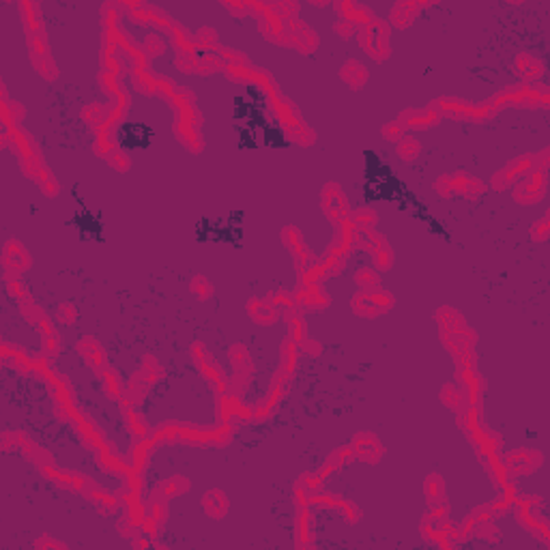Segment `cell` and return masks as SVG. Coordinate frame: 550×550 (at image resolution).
Here are the masks:
<instances>
[{
  "label": "cell",
  "mask_w": 550,
  "mask_h": 550,
  "mask_svg": "<svg viewBox=\"0 0 550 550\" xmlns=\"http://www.w3.org/2000/svg\"><path fill=\"white\" fill-rule=\"evenodd\" d=\"M492 106L496 110L501 108H537L548 104V88L546 84L539 82H520L514 86H508L506 90H501L494 97H490Z\"/></svg>",
  "instance_id": "6da1fadb"
},
{
  "label": "cell",
  "mask_w": 550,
  "mask_h": 550,
  "mask_svg": "<svg viewBox=\"0 0 550 550\" xmlns=\"http://www.w3.org/2000/svg\"><path fill=\"white\" fill-rule=\"evenodd\" d=\"M535 168H548V149H544L542 153H527V155L510 161L508 166H503L499 172H494L490 185H492L494 192H503L508 188H514L520 178L531 174Z\"/></svg>",
  "instance_id": "7a4b0ae2"
},
{
  "label": "cell",
  "mask_w": 550,
  "mask_h": 550,
  "mask_svg": "<svg viewBox=\"0 0 550 550\" xmlns=\"http://www.w3.org/2000/svg\"><path fill=\"white\" fill-rule=\"evenodd\" d=\"M273 102V112H275V118H278L280 127L286 131V135L291 138L293 142L301 145V147H307L314 142V131L303 123L297 106L293 102H288L286 97H282L280 93L271 97Z\"/></svg>",
  "instance_id": "3957f363"
},
{
  "label": "cell",
  "mask_w": 550,
  "mask_h": 550,
  "mask_svg": "<svg viewBox=\"0 0 550 550\" xmlns=\"http://www.w3.org/2000/svg\"><path fill=\"white\" fill-rule=\"evenodd\" d=\"M357 39L363 52L374 61H387L391 54V28L383 20H374L372 24L357 28Z\"/></svg>",
  "instance_id": "277c9868"
},
{
  "label": "cell",
  "mask_w": 550,
  "mask_h": 550,
  "mask_svg": "<svg viewBox=\"0 0 550 550\" xmlns=\"http://www.w3.org/2000/svg\"><path fill=\"white\" fill-rule=\"evenodd\" d=\"M434 190H436L441 196H451V194H456V196H465V198H469V200H475V198L484 196L486 185H484L479 178H475V176H471V174L456 172V174H449V176H447V174L439 176L436 183H434Z\"/></svg>",
  "instance_id": "5b68a950"
},
{
  "label": "cell",
  "mask_w": 550,
  "mask_h": 550,
  "mask_svg": "<svg viewBox=\"0 0 550 550\" xmlns=\"http://www.w3.org/2000/svg\"><path fill=\"white\" fill-rule=\"evenodd\" d=\"M539 508H542L539 496H516L512 510H516V518L525 529H529L531 533L548 542V522L546 516H542Z\"/></svg>",
  "instance_id": "8992f818"
},
{
  "label": "cell",
  "mask_w": 550,
  "mask_h": 550,
  "mask_svg": "<svg viewBox=\"0 0 550 550\" xmlns=\"http://www.w3.org/2000/svg\"><path fill=\"white\" fill-rule=\"evenodd\" d=\"M391 305H393V297L385 288L359 291L350 301L353 312L363 318H377L379 314H385L387 310H391Z\"/></svg>",
  "instance_id": "52a82bcc"
},
{
  "label": "cell",
  "mask_w": 550,
  "mask_h": 550,
  "mask_svg": "<svg viewBox=\"0 0 550 550\" xmlns=\"http://www.w3.org/2000/svg\"><path fill=\"white\" fill-rule=\"evenodd\" d=\"M192 357H194L196 368H198V370L202 372V377L209 381V385L213 387V391H215L217 396L228 393V377H226L224 368L213 359V355H211L200 342H196V344L192 346Z\"/></svg>",
  "instance_id": "ba28073f"
},
{
  "label": "cell",
  "mask_w": 550,
  "mask_h": 550,
  "mask_svg": "<svg viewBox=\"0 0 550 550\" xmlns=\"http://www.w3.org/2000/svg\"><path fill=\"white\" fill-rule=\"evenodd\" d=\"M355 250H363L372 256V262L377 264L379 271H385L391 267L393 262V252L391 245L387 243V239L383 235H379L377 231H357V241H355Z\"/></svg>",
  "instance_id": "9c48e42d"
},
{
  "label": "cell",
  "mask_w": 550,
  "mask_h": 550,
  "mask_svg": "<svg viewBox=\"0 0 550 550\" xmlns=\"http://www.w3.org/2000/svg\"><path fill=\"white\" fill-rule=\"evenodd\" d=\"M228 359H231L233 368H235L233 379H228V393L241 396V391L248 387V383H250V379L254 374V363H252L248 346L235 344L231 350H228Z\"/></svg>",
  "instance_id": "30bf717a"
},
{
  "label": "cell",
  "mask_w": 550,
  "mask_h": 550,
  "mask_svg": "<svg viewBox=\"0 0 550 550\" xmlns=\"http://www.w3.org/2000/svg\"><path fill=\"white\" fill-rule=\"evenodd\" d=\"M548 168H535L531 174L520 178L514 185V200L520 204H535L546 194V183H548Z\"/></svg>",
  "instance_id": "8fae6325"
},
{
  "label": "cell",
  "mask_w": 550,
  "mask_h": 550,
  "mask_svg": "<svg viewBox=\"0 0 550 550\" xmlns=\"http://www.w3.org/2000/svg\"><path fill=\"white\" fill-rule=\"evenodd\" d=\"M503 458V465H506V471L512 477H522L533 473L535 469L542 467L544 456L537 449H516V451H508Z\"/></svg>",
  "instance_id": "7c38bea8"
},
{
  "label": "cell",
  "mask_w": 550,
  "mask_h": 550,
  "mask_svg": "<svg viewBox=\"0 0 550 550\" xmlns=\"http://www.w3.org/2000/svg\"><path fill=\"white\" fill-rule=\"evenodd\" d=\"M284 48H293L301 54H310L318 48V35L299 16L286 22V43Z\"/></svg>",
  "instance_id": "4fadbf2b"
},
{
  "label": "cell",
  "mask_w": 550,
  "mask_h": 550,
  "mask_svg": "<svg viewBox=\"0 0 550 550\" xmlns=\"http://www.w3.org/2000/svg\"><path fill=\"white\" fill-rule=\"evenodd\" d=\"M323 211L325 215L336 224H344L350 219V207H348V198L346 194L342 192V188L338 185V183H327L325 190H323Z\"/></svg>",
  "instance_id": "5bb4252c"
},
{
  "label": "cell",
  "mask_w": 550,
  "mask_h": 550,
  "mask_svg": "<svg viewBox=\"0 0 550 550\" xmlns=\"http://www.w3.org/2000/svg\"><path fill=\"white\" fill-rule=\"evenodd\" d=\"M355 460H361L365 465H379V460L385 453V447L381 439L372 432H357L350 443Z\"/></svg>",
  "instance_id": "9a60e30c"
},
{
  "label": "cell",
  "mask_w": 550,
  "mask_h": 550,
  "mask_svg": "<svg viewBox=\"0 0 550 550\" xmlns=\"http://www.w3.org/2000/svg\"><path fill=\"white\" fill-rule=\"evenodd\" d=\"M441 121V116L430 108H408L398 116V123L404 131H424L434 127Z\"/></svg>",
  "instance_id": "2e32d148"
},
{
  "label": "cell",
  "mask_w": 550,
  "mask_h": 550,
  "mask_svg": "<svg viewBox=\"0 0 550 550\" xmlns=\"http://www.w3.org/2000/svg\"><path fill=\"white\" fill-rule=\"evenodd\" d=\"M71 426H73L75 434L82 439V443H84L88 449L99 451L102 447H106V436H104V432L99 430V426H97L93 420H90L88 415H84V412H78V415L73 417V422H71Z\"/></svg>",
  "instance_id": "e0dca14e"
},
{
  "label": "cell",
  "mask_w": 550,
  "mask_h": 550,
  "mask_svg": "<svg viewBox=\"0 0 550 550\" xmlns=\"http://www.w3.org/2000/svg\"><path fill=\"white\" fill-rule=\"evenodd\" d=\"M430 108L441 116V118H453V121H469L471 118V102L458 99V97H439L430 104Z\"/></svg>",
  "instance_id": "ac0fdd59"
},
{
  "label": "cell",
  "mask_w": 550,
  "mask_h": 550,
  "mask_svg": "<svg viewBox=\"0 0 550 550\" xmlns=\"http://www.w3.org/2000/svg\"><path fill=\"white\" fill-rule=\"evenodd\" d=\"M336 11L340 13V20L353 24L355 28H363L377 20L374 11L368 5H359V3H350V0H344V3H336Z\"/></svg>",
  "instance_id": "d6986e66"
},
{
  "label": "cell",
  "mask_w": 550,
  "mask_h": 550,
  "mask_svg": "<svg viewBox=\"0 0 550 550\" xmlns=\"http://www.w3.org/2000/svg\"><path fill=\"white\" fill-rule=\"evenodd\" d=\"M295 301L301 310H323L329 305V295L320 284H299L295 291Z\"/></svg>",
  "instance_id": "ffe728a7"
},
{
  "label": "cell",
  "mask_w": 550,
  "mask_h": 550,
  "mask_svg": "<svg viewBox=\"0 0 550 550\" xmlns=\"http://www.w3.org/2000/svg\"><path fill=\"white\" fill-rule=\"evenodd\" d=\"M3 267H5V271L24 273V271L30 267V254H28V250H26L20 241H16V239L7 241L5 248H3Z\"/></svg>",
  "instance_id": "44dd1931"
},
{
  "label": "cell",
  "mask_w": 550,
  "mask_h": 550,
  "mask_svg": "<svg viewBox=\"0 0 550 550\" xmlns=\"http://www.w3.org/2000/svg\"><path fill=\"white\" fill-rule=\"evenodd\" d=\"M248 312H250V316H252V320L254 323H258V325H264V327H269V325H273V323H278V318H280V314H282V310L275 305L271 299H252L250 303H248Z\"/></svg>",
  "instance_id": "7402d4cb"
},
{
  "label": "cell",
  "mask_w": 550,
  "mask_h": 550,
  "mask_svg": "<svg viewBox=\"0 0 550 550\" xmlns=\"http://www.w3.org/2000/svg\"><path fill=\"white\" fill-rule=\"evenodd\" d=\"M420 3H415V0H402V3H396L389 11V24L396 26L398 30H404L408 28L412 22H415V18L420 16Z\"/></svg>",
  "instance_id": "603a6c76"
},
{
  "label": "cell",
  "mask_w": 550,
  "mask_h": 550,
  "mask_svg": "<svg viewBox=\"0 0 550 550\" xmlns=\"http://www.w3.org/2000/svg\"><path fill=\"white\" fill-rule=\"evenodd\" d=\"M78 353L82 355V359H84L95 372L108 365V361H106V350H104V346H102L95 338H82V340L78 342Z\"/></svg>",
  "instance_id": "cb8c5ba5"
},
{
  "label": "cell",
  "mask_w": 550,
  "mask_h": 550,
  "mask_svg": "<svg viewBox=\"0 0 550 550\" xmlns=\"http://www.w3.org/2000/svg\"><path fill=\"white\" fill-rule=\"evenodd\" d=\"M346 258H348V252H346L344 248H340L338 243H331V245L323 252V256L318 258V264L323 267V271H325L327 278H331V275H338V273L344 271Z\"/></svg>",
  "instance_id": "d4e9b609"
},
{
  "label": "cell",
  "mask_w": 550,
  "mask_h": 550,
  "mask_svg": "<svg viewBox=\"0 0 550 550\" xmlns=\"http://www.w3.org/2000/svg\"><path fill=\"white\" fill-rule=\"evenodd\" d=\"M97 463H99V469L106 471V473H110V475H121V477H125V475L131 471L129 463H125L123 458H121L112 447H108V445L97 451Z\"/></svg>",
  "instance_id": "484cf974"
},
{
  "label": "cell",
  "mask_w": 550,
  "mask_h": 550,
  "mask_svg": "<svg viewBox=\"0 0 550 550\" xmlns=\"http://www.w3.org/2000/svg\"><path fill=\"white\" fill-rule=\"evenodd\" d=\"M340 78H342L353 90H359V88L365 86V82H368L370 73H368V67H365L361 61L350 59V61H346V63L340 67Z\"/></svg>",
  "instance_id": "4316f807"
},
{
  "label": "cell",
  "mask_w": 550,
  "mask_h": 550,
  "mask_svg": "<svg viewBox=\"0 0 550 550\" xmlns=\"http://www.w3.org/2000/svg\"><path fill=\"white\" fill-rule=\"evenodd\" d=\"M155 445H157V443H155L151 436L138 439V443L133 445L131 456H129V467H131V471L145 473V469H147V465H149V458H151V451H153Z\"/></svg>",
  "instance_id": "83f0119b"
},
{
  "label": "cell",
  "mask_w": 550,
  "mask_h": 550,
  "mask_svg": "<svg viewBox=\"0 0 550 550\" xmlns=\"http://www.w3.org/2000/svg\"><path fill=\"white\" fill-rule=\"evenodd\" d=\"M514 71L520 75L522 82H535L544 73V63L537 56H533L529 52H522L516 59V63H514Z\"/></svg>",
  "instance_id": "f1b7e54d"
},
{
  "label": "cell",
  "mask_w": 550,
  "mask_h": 550,
  "mask_svg": "<svg viewBox=\"0 0 550 550\" xmlns=\"http://www.w3.org/2000/svg\"><path fill=\"white\" fill-rule=\"evenodd\" d=\"M20 13H22V24L26 28V35H37L45 37V26L41 18V9L35 3H20Z\"/></svg>",
  "instance_id": "f546056e"
},
{
  "label": "cell",
  "mask_w": 550,
  "mask_h": 550,
  "mask_svg": "<svg viewBox=\"0 0 550 550\" xmlns=\"http://www.w3.org/2000/svg\"><path fill=\"white\" fill-rule=\"evenodd\" d=\"M436 323H439V329H441V331H465V329H469L465 316H463L460 312H456L453 307H449V305L439 307V312H436Z\"/></svg>",
  "instance_id": "4dcf8cb0"
},
{
  "label": "cell",
  "mask_w": 550,
  "mask_h": 550,
  "mask_svg": "<svg viewBox=\"0 0 550 550\" xmlns=\"http://www.w3.org/2000/svg\"><path fill=\"white\" fill-rule=\"evenodd\" d=\"M174 133L185 149H190L194 153L202 151L204 142H202V133H200L198 127H192V125H185V123H174Z\"/></svg>",
  "instance_id": "1f68e13d"
},
{
  "label": "cell",
  "mask_w": 550,
  "mask_h": 550,
  "mask_svg": "<svg viewBox=\"0 0 550 550\" xmlns=\"http://www.w3.org/2000/svg\"><path fill=\"white\" fill-rule=\"evenodd\" d=\"M37 329H39V334H41V342H43V353H45V357H50V359L56 357L59 350H61V338H59L56 327L52 325V318L48 316Z\"/></svg>",
  "instance_id": "d6a6232c"
},
{
  "label": "cell",
  "mask_w": 550,
  "mask_h": 550,
  "mask_svg": "<svg viewBox=\"0 0 550 550\" xmlns=\"http://www.w3.org/2000/svg\"><path fill=\"white\" fill-rule=\"evenodd\" d=\"M202 508L211 518H224L228 514V508H231V501L221 490H209L202 496Z\"/></svg>",
  "instance_id": "836d02e7"
},
{
  "label": "cell",
  "mask_w": 550,
  "mask_h": 550,
  "mask_svg": "<svg viewBox=\"0 0 550 550\" xmlns=\"http://www.w3.org/2000/svg\"><path fill=\"white\" fill-rule=\"evenodd\" d=\"M355 460V456H353V449H350V445L348 447H338L336 451H331V456L325 460V465L320 467V471H318V475L320 477H329L334 471H338V469H342V467H346V465H350Z\"/></svg>",
  "instance_id": "e575fe53"
},
{
  "label": "cell",
  "mask_w": 550,
  "mask_h": 550,
  "mask_svg": "<svg viewBox=\"0 0 550 550\" xmlns=\"http://www.w3.org/2000/svg\"><path fill=\"white\" fill-rule=\"evenodd\" d=\"M121 408H123V420H125V426H127L129 434L135 436V439H147L151 432H149L142 415L135 410V406L133 404H121Z\"/></svg>",
  "instance_id": "d590c367"
},
{
  "label": "cell",
  "mask_w": 550,
  "mask_h": 550,
  "mask_svg": "<svg viewBox=\"0 0 550 550\" xmlns=\"http://www.w3.org/2000/svg\"><path fill=\"white\" fill-rule=\"evenodd\" d=\"M295 531H297V544L299 546H305L312 542L314 537V518H312V512H310V506H301L297 510V516H295Z\"/></svg>",
  "instance_id": "8d00e7d4"
},
{
  "label": "cell",
  "mask_w": 550,
  "mask_h": 550,
  "mask_svg": "<svg viewBox=\"0 0 550 550\" xmlns=\"http://www.w3.org/2000/svg\"><path fill=\"white\" fill-rule=\"evenodd\" d=\"M424 490H426V499L430 503V508H441V506H447V494H445V482L439 473H430L426 477V484H424Z\"/></svg>",
  "instance_id": "74e56055"
},
{
  "label": "cell",
  "mask_w": 550,
  "mask_h": 550,
  "mask_svg": "<svg viewBox=\"0 0 550 550\" xmlns=\"http://www.w3.org/2000/svg\"><path fill=\"white\" fill-rule=\"evenodd\" d=\"M166 516H168V496L159 488H155L147 501V518H151L159 527L166 520Z\"/></svg>",
  "instance_id": "f35d334b"
},
{
  "label": "cell",
  "mask_w": 550,
  "mask_h": 550,
  "mask_svg": "<svg viewBox=\"0 0 550 550\" xmlns=\"http://www.w3.org/2000/svg\"><path fill=\"white\" fill-rule=\"evenodd\" d=\"M97 377L102 379V383H104V391L108 393V398L121 402L123 396H125V385H123L118 372H116L114 368H110V365H106V368L97 370Z\"/></svg>",
  "instance_id": "ab89813d"
},
{
  "label": "cell",
  "mask_w": 550,
  "mask_h": 550,
  "mask_svg": "<svg viewBox=\"0 0 550 550\" xmlns=\"http://www.w3.org/2000/svg\"><path fill=\"white\" fill-rule=\"evenodd\" d=\"M350 221L357 231H374L379 224V215L370 207H361L357 211H350Z\"/></svg>",
  "instance_id": "60d3db41"
},
{
  "label": "cell",
  "mask_w": 550,
  "mask_h": 550,
  "mask_svg": "<svg viewBox=\"0 0 550 550\" xmlns=\"http://www.w3.org/2000/svg\"><path fill=\"white\" fill-rule=\"evenodd\" d=\"M133 377L140 379V381H145V383H149V385H155V381H159V379L164 377V368L157 363V359L145 357L142 365L133 372Z\"/></svg>",
  "instance_id": "b9f144b4"
},
{
  "label": "cell",
  "mask_w": 550,
  "mask_h": 550,
  "mask_svg": "<svg viewBox=\"0 0 550 550\" xmlns=\"http://www.w3.org/2000/svg\"><path fill=\"white\" fill-rule=\"evenodd\" d=\"M299 342H295L291 336L284 340V344H282V350H280V359H282V363H280V368L282 370H286L288 374H293L295 372V368H297V359H299Z\"/></svg>",
  "instance_id": "7bdbcfd3"
},
{
  "label": "cell",
  "mask_w": 550,
  "mask_h": 550,
  "mask_svg": "<svg viewBox=\"0 0 550 550\" xmlns=\"http://www.w3.org/2000/svg\"><path fill=\"white\" fill-rule=\"evenodd\" d=\"M441 400L456 412H465L467 410V400H465V393L460 391V387H456V385H445L443 389H441Z\"/></svg>",
  "instance_id": "ee69618b"
},
{
  "label": "cell",
  "mask_w": 550,
  "mask_h": 550,
  "mask_svg": "<svg viewBox=\"0 0 550 550\" xmlns=\"http://www.w3.org/2000/svg\"><path fill=\"white\" fill-rule=\"evenodd\" d=\"M396 151L402 161H415L422 155V142L412 135H404L400 142H396Z\"/></svg>",
  "instance_id": "f6af8a7d"
},
{
  "label": "cell",
  "mask_w": 550,
  "mask_h": 550,
  "mask_svg": "<svg viewBox=\"0 0 550 550\" xmlns=\"http://www.w3.org/2000/svg\"><path fill=\"white\" fill-rule=\"evenodd\" d=\"M157 488H159L168 499H172V496H178V494H185V492L192 488V482L185 479V477H181V475H172V477L161 479Z\"/></svg>",
  "instance_id": "bcb514c9"
},
{
  "label": "cell",
  "mask_w": 550,
  "mask_h": 550,
  "mask_svg": "<svg viewBox=\"0 0 550 550\" xmlns=\"http://www.w3.org/2000/svg\"><path fill=\"white\" fill-rule=\"evenodd\" d=\"M282 241H284V245L293 252V256H297V254H301V252H305L307 250V245H305V241H303V235H301V231L297 226H286L284 231H282Z\"/></svg>",
  "instance_id": "7dc6e473"
},
{
  "label": "cell",
  "mask_w": 550,
  "mask_h": 550,
  "mask_svg": "<svg viewBox=\"0 0 550 550\" xmlns=\"http://www.w3.org/2000/svg\"><path fill=\"white\" fill-rule=\"evenodd\" d=\"M355 282H357L359 291H374V288H381V275L374 269L363 267V269H357Z\"/></svg>",
  "instance_id": "c3c4849f"
},
{
  "label": "cell",
  "mask_w": 550,
  "mask_h": 550,
  "mask_svg": "<svg viewBox=\"0 0 550 550\" xmlns=\"http://www.w3.org/2000/svg\"><path fill=\"white\" fill-rule=\"evenodd\" d=\"M106 116H108V106H102V104H90L82 110L84 123H88L95 131L106 123Z\"/></svg>",
  "instance_id": "681fc988"
},
{
  "label": "cell",
  "mask_w": 550,
  "mask_h": 550,
  "mask_svg": "<svg viewBox=\"0 0 550 550\" xmlns=\"http://www.w3.org/2000/svg\"><path fill=\"white\" fill-rule=\"evenodd\" d=\"M194 41H196V45H198V50H207V52L215 50L217 45H219L217 30L211 28V26H202V28H198L196 35H194Z\"/></svg>",
  "instance_id": "f907efd6"
},
{
  "label": "cell",
  "mask_w": 550,
  "mask_h": 550,
  "mask_svg": "<svg viewBox=\"0 0 550 550\" xmlns=\"http://www.w3.org/2000/svg\"><path fill=\"white\" fill-rule=\"evenodd\" d=\"M20 314L28 320L30 325H35V327H39L45 318H48V314H45L43 310H41V305L39 303H35L32 299H26V301H20Z\"/></svg>",
  "instance_id": "816d5d0a"
},
{
  "label": "cell",
  "mask_w": 550,
  "mask_h": 550,
  "mask_svg": "<svg viewBox=\"0 0 550 550\" xmlns=\"http://www.w3.org/2000/svg\"><path fill=\"white\" fill-rule=\"evenodd\" d=\"M140 45H142V50L147 52L149 59H151V56H161V54L166 52V41L161 39V35H159L157 30H155V32H149Z\"/></svg>",
  "instance_id": "f5cc1de1"
},
{
  "label": "cell",
  "mask_w": 550,
  "mask_h": 550,
  "mask_svg": "<svg viewBox=\"0 0 550 550\" xmlns=\"http://www.w3.org/2000/svg\"><path fill=\"white\" fill-rule=\"evenodd\" d=\"M323 477H320L318 473H305V475H301L299 477V482H297V488L299 490H303L307 496L312 494V492H318V490H323Z\"/></svg>",
  "instance_id": "db71d44e"
},
{
  "label": "cell",
  "mask_w": 550,
  "mask_h": 550,
  "mask_svg": "<svg viewBox=\"0 0 550 550\" xmlns=\"http://www.w3.org/2000/svg\"><path fill=\"white\" fill-rule=\"evenodd\" d=\"M106 161L114 168V170H121V172H125L127 168H129V155L121 149V147H114L110 153H108V157H106Z\"/></svg>",
  "instance_id": "11a10c76"
},
{
  "label": "cell",
  "mask_w": 550,
  "mask_h": 550,
  "mask_svg": "<svg viewBox=\"0 0 550 550\" xmlns=\"http://www.w3.org/2000/svg\"><path fill=\"white\" fill-rule=\"evenodd\" d=\"M267 299H271L280 310H288V307H295V305H297L295 293H291V291H275V293H269Z\"/></svg>",
  "instance_id": "9f6ffc18"
},
{
  "label": "cell",
  "mask_w": 550,
  "mask_h": 550,
  "mask_svg": "<svg viewBox=\"0 0 550 550\" xmlns=\"http://www.w3.org/2000/svg\"><path fill=\"white\" fill-rule=\"evenodd\" d=\"M192 293L198 297V299H211L213 297V286L207 282V278H202V275H196V278L192 280L190 284Z\"/></svg>",
  "instance_id": "6f0895ef"
},
{
  "label": "cell",
  "mask_w": 550,
  "mask_h": 550,
  "mask_svg": "<svg viewBox=\"0 0 550 550\" xmlns=\"http://www.w3.org/2000/svg\"><path fill=\"white\" fill-rule=\"evenodd\" d=\"M381 133H383L385 140H389V142H400L402 138L406 135V131L400 127L398 121H389V123H385L383 129H381Z\"/></svg>",
  "instance_id": "680465c9"
},
{
  "label": "cell",
  "mask_w": 550,
  "mask_h": 550,
  "mask_svg": "<svg viewBox=\"0 0 550 550\" xmlns=\"http://www.w3.org/2000/svg\"><path fill=\"white\" fill-rule=\"evenodd\" d=\"M56 318H59V323H63V325H71V323H75V318H78V310L71 303H61L59 310H56Z\"/></svg>",
  "instance_id": "91938a15"
},
{
  "label": "cell",
  "mask_w": 550,
  "mask_h": 550,
  "mask_svg": "<svg viewBox=\"0 0 550 550\" xmlns=\"http://www.w3.org/2000/svg\"><path fill=\"white\" fill-rule=\"evenodd\" d=\"M548 231H550L548 217H542V219H537V221L531 226V239H533V241H546V239H548Z\"/></svg>",
  "instance_id": "94428289"
},
{
  "label": "cell",
  "mask_w": 550,
  "mask_h": 550,
  "mask_svg": "<svg viewBox=\"0 0 550 550\" xmlns=\"http://www.w3.org/2000/svg\"><path fill=\"white\" fill-rule=\"evenodd\" d=\"M299 350H303V353H307V355H312V357H320V355H323V344L316 342V340L310 338V336H305V338L299 342Z\"/></svg>",
  "instance_id": "6125c7cd"
},
{
  "label": "cell",
  "mask_w": 550,
  "mask_h": 550,
  "mask_svg": "<svg viewBox=\"0 0 550 550\" xmlns=\"http://www.w3.org/2000/svg\"><path fill=\"white\" fill-rule=\"evenodd\" d=\"M334 30L342 37V39H348V37H353V35H357V28L353 26V24H348V22H344V20H340V22H336V26H334Z\"/></svg>",
  "instance_id": "be15d7a7"
},
{
  "label": "cell",
  "mask_w": 550,
  "mask_h": 550,
  "mask_svg": "<svg viewBox=\"0 0 550 550\" xmlns=\"http://www.w3.org/2000/svg\"><path fill=\"white\" fill-rule=\"evenodd\" d=\"M224 7H226V9H231V11H233L237 18H241V16H248V13H250L245 3H237V5H233V3H226Z\"/></svg>",
  "instance_id": "e7e4bbea"
}]
</instances>
